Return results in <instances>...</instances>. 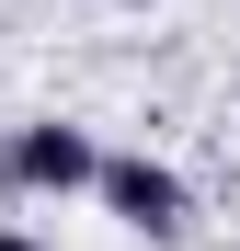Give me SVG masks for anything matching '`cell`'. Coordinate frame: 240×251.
Here are the masks:
<instances>
[{
	"instance_id": "1",
	"label": "cell",
	"mask_w": 240,
	"mask_h": 251,
	"mask_svg": "<svg viewBox=\"0 0 240 251\" xmlns=\"http://www.w3.org/2000/svg\"><path fill=\"white\" fill-rule=\"evenodd\" d=\"M92 194H103L137 240H172V228H183V172H172V160H149V149H114Z\"/></svg>"
},
{
	"instance_id": "2",
	"label": "cell",
	"mask_w": 240,
	"mask_h": 251,
	"mask_svg": "<svg viewBox=\"0 0 240 251\" xmlns=\"http://www.w3.org/2000/svg\"><path fill=\"white\" fill-rule=\"evenodd\" d=\"M12 172H23V194H80V183H103V149L80 126L34 114V126H12Z\"/></svg>"
},
{
	"instance_id": "3",
	"label": "cell",
	"mask_w": 240,
	"mask_h": 251,
	"mask_svg": "<svg viewBox=\"0 0 240 251\" xmlns=\"http://www.w3.org/2000/svg\"><path fill=\"white\" fill-rule=\"evenodd\" d=\"M0 194H23V172H12V137H0Z\"/></svg>"
},
{
	"instance_id": "4",
	"label": "cell",
	"mask_w": 240,
	"mask_h": 251,
	"mask_svg": "<svg viewBox=\"0 0 240 251\" xmlns=\"http://www.w3.org/2000/svg\"><path fill=\"white\" fill-rule=\"evenodd\" d=\"M0 251H46V240H23V228H0Z\"/></svg>"
}]
</instances>
